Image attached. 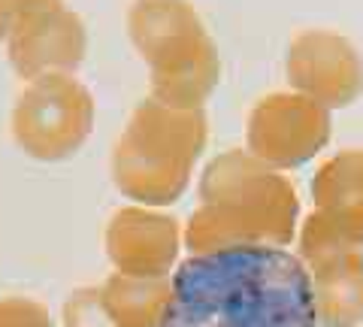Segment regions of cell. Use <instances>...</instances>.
Wrapping results in <instances>:
<instances>
[{"instance_id": "cell-2", "label": "cell", "mask_w": 363, "mask_h": 327, "mask_svg": "<svg viewBox=\"0 0 363 327\" xmlns=\"http://www.w3.org/2000/svg\"><path fill=\"white\" fill-rule=\"evenodd\" d=\"M130 37L152 61L157 104L197 106L218 82V55L185 0H136Z\"/></svg>"}, {"instance_id": "cell-5", "label": "cell", "mask_w": 363, "mask_h": 327, "mask_svg": "<svg viewBox=\"0 0 363 327\" xmlns=\"http://www.w3.org/2000/svg\"><path fill=\"white\" fill-rule=\"evenodd\" d=\"M45 6H61V0H0V40L9 37L21 18L40 13Z\"/></svg>"}, {"instance_id": "cell-3", "label": "cell", "mask_w": 363, "mask_h": 327, "mask_svg": "<svg viewBox=\"0 0 363 327\" xmlns=\"http://www.w3.org/2000/svg\"><path fill=\"white\" fill-rule=\"evenodd\" d=\"M94 118L88 88L67 73H45L21 88L13 112V131L21 145L40 157H58L76 149Z\"/></svg>"}, {"instance_id": "cell-4", "label": "cell", "mask_w": 363, "mask_h": 327, "mask_svg": "<svg viewBox=\"0 0 363 327\" xmlns=\"http://www.w3.org/2000/svg\"><path fill=\"white\" fill-rule=\"evenodd\" d=\"M85 55V28L79 16L61 6H45L21 18L9 33V61L13 67L37 79L49 70H73Z\"/></svg>"}, {"instance_id": "cell-1", "label": "cell", "mask_w": 363, "mask_h": 327, "mask_svg": "<svg viewBox=\"0 0 363 327\" xmlns=\"http://www.w3.org/2000/svg\"><path fill=\"white\" fill-rule=\"evenodd\" d=\"M161 327H318L312 279L269 245L194 255L176 270Z\"/></svg>"}]
</instances>
